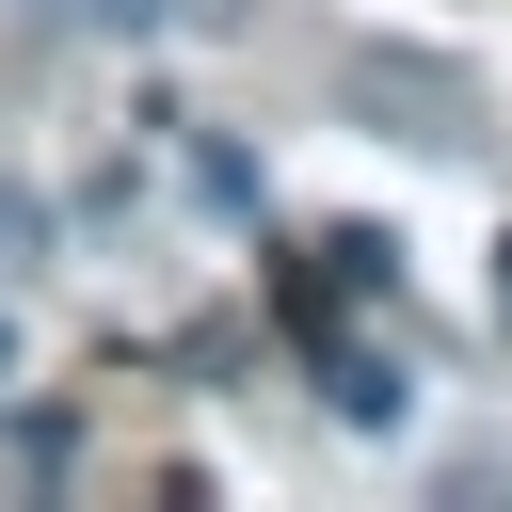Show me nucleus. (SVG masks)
Returning <instances> with one entry per match:
<instances>
[{"mask_svg": "<svg viewBox=\"0 0 512 512\" xmlns=\"http://www.w3.org/2000/svg\"><path fill=\"white\" fill-rule=\"evenodd\" d=\"M64 16H80V32H160L176 0H64Z\"/></svg>", "mask_w": 512, "mask_h": 512, "instance_id": "5", "label": "nucleus"}, {"mask_svg": "<svg viewBox=\"0 0 512 512\" xmlns=\"http://www.w3.org/2000/svg\"><path fill=\"white\" fill-rule=\"evenodd\" d=\"M496 256H512V240H496ZM496 288H512V272H496Z\"/></svg>", "mask_w": 512, "mask_h": 512, "instance_id": "8", "label": "nucleus"}, {"mask_svg": "<svg viewBox=\"0 0 512 512\" xmlns=\"http://www.w3.org/2000/svg\"><path fill=\"white\" fill-rule=\"evenodd\" d=\"M16 240H32V208H16V192H0V256H16Z\"/></svg>", "mask_w": 512, "mask_h": 512, "instance_id": "6", "label": "nucleus"}, {"mask_svg": "<svg viewBox=\"0 0 512 512\" xmlns=\"http://www.w3.org/2000/svg\"><path fill=\"white\" fill-rule=\"evenodd\" d=\"M336 96L352 112H400V144H448V160L480 144V96L432 80V64H400V48H336Z\"/></svg>", "mask_w": 512, "mask_h": 512, "instance_id": "1", "label": "nucleus"}, {"mask_svg": "<svg viewBox=\"0 0 512 512\" xmlns=\"http://www.w3.org/2000/svg\"><path fill=\"white\" fill-rule=\"evenodd\" d=\"M176 176H192V192H208V208H224V224H240V208H256V160H240V144H176Z\"/></svg>", "mask_w": 512, "mask_h": 512, "instance_id": "4", "label": "nucleus"}, {"mask_svg": "<svg viewBox=\"0 0 512 512\" xmlns=\"http://www.w3.org/2000/svg\"><path fill=\"white\" fill-rule=\"evenodd\" d=\"M320 400H336L352 432H400V352H368V336H320Z\"/></svg>", "mask_w": 512, "mask_h": 512, "instance_id": "2", "label": "nucleus"}, {"mask_svg": "<svg viewBox=\"0 0 512 512\" xmlns=\"http://www.w3.org/2000/svg\"><path fill=\"white\" fill-rule=\"evenodd\" d=\"M0 384H16V304H0Z\"/></svg>", "mask_w": 512, "mask_h": 512, "instance_id": "7", "label": "nucleus"}, {"mask_svg": "<svg viewBox=\"0 0 512 512\" xmlns=\"http://www.w3.org/2000/svg\"><path fill=\"white\" fill-rule=\"evenodd\" d=\"M304 256H320V272H336L352 304H384V288H400V256H384V224H320Z\"/></svg>", "mask_w": 512, "mask_h": 512, "instance_id": "3", "label": "nucleus"}]
</instances>
